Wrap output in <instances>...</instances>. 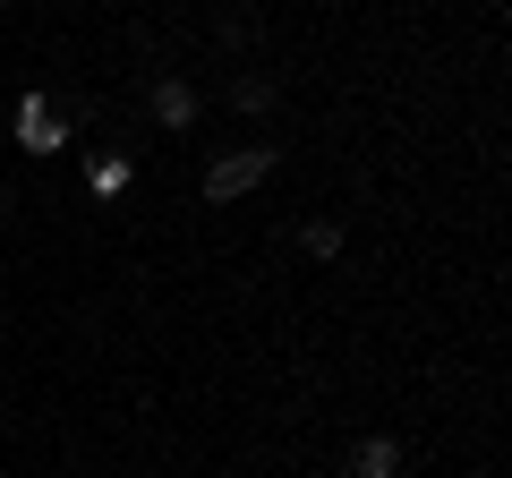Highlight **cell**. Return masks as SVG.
Returning a JSON list of instances; mask_svg holds the SVG:
<instances>
[{"label": "cell", "mask_w": 512, "mask_h": 478, "mask_svg": "<svg viewBox=\"0 0 512 478\" xmlns=\"http://www.w3.org/2000/svg\"><path fill=\"white\" fill-rule=\"evenodd\" d=\"M274 163H282V154L265 146V137H256V146H231V154H214V163H205L197 197H205V205H239V197H256V188L274 180Z\"/></svg>", "instance_id": "cell-1"}, {"label": "cell", "mask_w": 512, "mask_h": 478, "mask_svg": "<svg viewBox=\"0 0 512 478\" xmlns=\"http://www.w3.org/2000/svg\"><path fill=\"white\" fill-rule=\"evenodd\" d=\"M197 111H205L197 77H180V69H154V77H146V120H154V129L188 137V129H197Z\"/></svg>", "instance_id": "cell-2"}, {"label": "cell", "mask_w": 512, "mask_h": 478, "mask_svg": "<svg viewBox=\"0 0 512 478\" xmlns=\"http://www.w3.org/2000/svg\"><path fill=\"white\" fill-rule=\"evenodd\" d=\"M18 146L26 154H60V146H69V111H52L43 94H26V103H18Z\"/></svg>", "instance_id": "cell-3"}, {"label": "cell", "mask_w": 512, "mask_h": 478, "mask_svg": "<svg viewBox=\"0 0 512 478\" xmlns=\"http://www.w3.org/2000/svg\"><path fill=\"white\" fill-rule=\"evenodd\" d=\"M342 470L350 478H402V436H359Z\"/></svg>", "instance_id": "cell-4"}, {"label": "cell", "mask_w": 512, "mask_h": 478, "mask_svg": "<svg viewBox=\"0 0 512 478\" xmlns=\"http://www.w3.org/2000/svg\"><path fill=\"white\" fill-rule=\"evenodd\" d=\"M231 111H239V120H265V111H274V77H265V69H239L231 77Z\"/></svg>", "instance_id": "cell-5"}, {"label": "cell", "mask_w": 512, "mask_h": 478, "mask_svg": "<svg viewBox=\"0 0 512 478\" xmlns=\"http://www.w3.org/2000/svg\"><path fill=\"white\" fill-rule=\"evenodd\" d=\"M86 188L94 197H128V188H137V163H128V154H103V163L86 171Z\"/></svg>", "instance_id": "cell-6"}, {"label": "cell", "mask_w": 512, "mask_h": 478, "mask_svg": "<svg viewBox=\"0 0 512 478\" xmlns=\"http://www.w3.org/2000/svg\"><path fill=\"white\" fill-rule=\"evenodd\" d=\"M299 248H308L316 265H333V257H342V222H333V214H316L308 231H299Z\"/></svg>", "instance_id": "cell-7"}, {"label": "cell", "mask_w": 512, "mask_h": 478, "mask_svg": "<svg viewBox=\"0 0 512 478\" xmlns=\"http://www.w3.org/2000/svg\"><path fill=\"white\" fill-rule=\"evenodd\" d=\"M0 9H9V0H0Z\"/></svg>", "instance_id": "cell-8"}]
</instances>
